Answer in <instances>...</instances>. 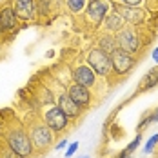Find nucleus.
I'll list each match as a JSON object with an SVG mask.
<instances>
[{
	"label": "nucleus",
	"instance_id": "obj_1",
	"mask_svg": "<svg viewBox=\"0 0 158 158\" xmlns=\"http://www.w3.org/2000/svg\"><path fill=\"white\" fill-rule=\"evenodd\" d=\"M2 140L6 142V145L9 149H13L16 155H20L22 158H31L35 156V147L31 143L29 138V133H27V127L24 126H11L4 131V136Z\"/></svg>",
	"mask_w": 158,
	"mask_h": 158
},
{
	"label": "nucleus",
	"instance_id": "obj_2",
	"mask_svg": "<svg viewBox=\"0 0 158 158\" xmlns=\"http://www.w3.org/2000/svg\"><path fill=\"white\" fill-rule=\"evenodd\" d=\"M27 133H29V138H31V143H33V147H35L36 155L46 153L49 147L55 143V133L42 120L31 124V126L27 127Z\"/></svg>",
	"mask_w": 158,
	"mask_h": 158
},
{
	"label": "nucleus",
	"instance_id": "obj_3",
	"mask_svg": "<svg viewBox=\"0 0 158 158\" xmlns=\"http://www.w3.org/2000/svg\"><path fill=\"white\" fill-rule=\"evenodd\" d=\"M85 62L91 65V69L96 73V77L100 78H107L111 73H113V67H111V56L107 53H104L102 49L98 48H91L85 55Z\"/></svg>",
	"mask_w": 158,
	"mask_h": 158
},
{
	"label": "nucleus",
	"instance_id": "obj_4",
	"mask_svg": "<svg viewBox=\"0 0 158 158\" xmlns=\"http://www.w3.org/2000/svg\"><path fill=\"white\" fill-rule=\"evenodd\" d=\"M42 122H44L55 135L65 131L67 126H69V118L65 116V113H64L56 104H51V106H48V107L44 109V113H42Z\"/></svg>",
	"mask_w": 158,
	"mask_h": 158
},
{
	"label": "nucleus",
	"instance_id": "obj_5",
	"mask_svg": "<svg viewBox=\"0 0 158 158\" xmlns=\"http://www.w3.org/2000/svg\"><path fill=\"white\" fill-rule=\"evenodd\" d=\"M109 11V0H89L85 9H84V15H85V20H89L95 27H98V26H102V22L106 20Z\"/></svg>",
	"mask_w": 158,
	"mask_h": 158
},
{
	"label": "nucleus",
	"instance_id": "obj_6",
	"mask_svg": "<svg viewBox=\"0 0 158 158\" xmlns=\"http://www.w3.org/2000/svg\"><path fill=\"white\" fill-rule=\"evenodd\" d=\"M111 56V67H113V73L116 77H126L127 73L135 67V55L127 53L124 49H114L113 53L109 55Z\"/></svg>",
	"mask_w": 158,
	"mask_h": 158
},
{
	"label": "nucleus",
	"instance_id": "obj_7",
	"mask_svg": "<svg viewBox=\"0 0 158 158\" xmlns=\"http://www.w3.org/2000/svg\"><path fill=\"white\" fill-rule=\"evenodd\" d=\"M114 36H116L118 48L127 51V53H131V55H136V53L140 51V48H142L140 36H138V33L135 31L133 27H126V26H124Z\"/></svg>",
	"mask_w": 158,
	"mask_h": 158
},
{
	"label": "nucleus",
	"instance_id": "obj_8",
	"mask_svg": "<svg viewBox=\"0 0 158 158\" xmlns=\"http://www.w3.org/2000/svg\"><path fill=\"white\" fill-rule=\"evenodd\" d=\"M15 15L22 24H31L38 18L36 13V0H11L9 2Z\"/></svg>",
	"mask_w": 158,
	"mask_h": 158
},
{
	"label": "nucleus",
	"instance_id": "obj_9",
	"mask_svg": "<svg viewBox=\"0 0 158 158\" xmlns=\"http://www.w3.org/2000/svg\"><path fill=\"white\" fill-rule=\"evenodd\" d=\"M65 93L69 95V98L80 106L82 109H87L91 104H93V95H91V89L89 87H84V85H80L77 82H69L67 85H65Z\"/></svg>",
	"mask_w": 158,
	"mask_h": 158
},
{
	"label": "nucleus",
	"instance_id": "obj_10",
	"mask_svg": "<svg viewBox=\"0 0 158 158\" xmlns=\"http://www.w3.org/2000/svg\"><path fill=\"white\" fill-rule=\"evenodd\" d=\"M71 78L73 82H77L80 85H84V87H89V89H93L96 85V73L91 69V65L85 62V64H80L77 65L75 69H73V73H71Z\"/></svg>",
	"mask_w": 158,
	"mask_h": 158
},
{
	"label": "nucleus",
	"instance_id": "obj_11",
	"mask_svg": "<svg viewBox=\"0 0 158 158\" xmlns=\"http://www.w3.org/2000/svg\"><path fill=\"white\" fill-rule=\"evenodd\" d=\"M20 24L22 22L15 15L11 4H4L0 7V33H13V31H16V27Z\"/></svg>",
	"mask_w": 158,
	"mask_h": 158
},
{
	"label": "nucleus",
	"instance_id": "obj_12",
	"mask_svg": "<svg viewBox=\"0 0 158 158\" xmlns=\"http://www.w3.org/2000/svg\"><path fill=\"white\" fill-rule=\"evenodd\" d=\"M55 104L65 113V116H67L69 120H77V118H80V114H82V111H84L80 106H77V104L69 98V95H67L65 91L58 93V96H55Z\"/></svg>",
	"mask_w": 158,
	"mask_h": 158
},
{
	"label": "nucleus",
	"instance_id": "obj_13",
	"mask_svg": "<svg viewBox=\"0 0 158 158\" xmlns=\"http://www.w3.org/2000/svg\"><path fill=\"white\" fill-rule=\"evenodd\" d=\"M116 9L120 11V15L124 16V20L129 22L131 26H138L145 20V11L140 7H129V6H116Z\"/></svg>",
	"mask_w": 158,
	"mask_h": 158
},
{
	"label": "nucleus",
	"instance_id": "obj_14",
	"mask_svg": "<svg viewBox=\"0 0 158 158\" xmlns=\"http://www.w3.org/2000/svg\"><path fill=\"white\" fill-rule=\"evenodd\" d=\"M104 24V27H106V31L107 33H118L124 26H126V20H124V16L120 15V11L114 7L113 11H109L107 13V16H106V20L102 22Z\"/></svg>",
	"mask_w": 158,
	"mask_h": 158
},
{
	"label": "nucleus",
	"instance_id": "obj_15",
	"mask_svg": "<svg viewBox=\"0 0 158 158\" xmlns=\"http://www.w3.org/2000/svg\"><path fill=\"white\" fill-rule=\"evenodd\" d=\"M96 48L102 49L104 53L111 55L114 49H118V44H116V36L113 33H104L98 40H96Z\"/></svg>",
	"mask_w": 158,
	"mask_h": 158
},
{
	"label": "nucleus",
	"instance_id": "obj_16",
	"mask_svg": "<svg viewBox=\"0 0 158 158\" xmlns=\"http://www.w3.org/2000/svg\"><path fill=\"white\" fill-rule=\"evenodd\" d=\"M158 84V69H151L149 73H145V77H143L142 84H140V89H153V87H156Z\"/></svg>",
	"mask_w": 158,
	"mask_h": 158
},
{
	"label": "nucleus",
	"instance_id": "obj_17",
	"mask_svg": "<svg viewBox=\"0 0 158 158\" xmlns=\"http://www.w3.org/2000/svg\"><path fill=\"white\" fill-rule=\"evenodd\" d=\"M87 2H89V0H65V7H67L69 13L77 15V13H80V11L85 9Z\"/></svg>",
	"mask_w": 158,
	"mask_h": 158
},
{
	"label": "nucleus",
	"instance_id": "obj_18",
	"mask_svg": "<svg viewBox=\"0 0 158 158\" xmlns=\"http://www.w3.org/2000/svg\"><path fill=\"white\" fill-rule=\"evenodd\" d=\"M156 145H158V133H155L153 136H149V140L143 145V155H151L156 149Z\"/></svg>",
	"mask_w": 158,
	"mask_h": 158
},
{
	"label": "nucleus",
	"instance_id": "obj_19",
	"mask_svg": "<svg viewBox=\"0 0 158 158\" xmlns=\"http://www.w3.org/2000/svg\"><path fill=\"white\" fill-rule=\"evenodd\" d=\"M0 158H22L20 155H16L13 149H9L6 142L2 140V145H0Z\"/></svg>",
	"mask_w": 158,
	"mask_h": 158
},
{
	"label": "nucleus",
	"instance_id": "obj_20",
	"mask_svg": "<svg viewBox=\"0 0 158 158\" xmlns=\"http://www.w3.org/2000/svg\"><path fill=\"white\" fill-rule=\"evenodd\" d=\"M140 142H142V135L138 133V135L135 136V140H133V142L129 143V145H127L126 149H127V151H129V153H135V151L138 149V145H140Z\"/></svg>",
	"mask_w": 158,
	"mask_h": 158
},
{
	"label": "nucleus",
	"instance_id": "obj_21",
	"mask_svg": "<svg viewBox=\"0 0 158 158\" xmlns=\"http://www.w3.org/2000/svg\"><path fill=\"white\" fill-rule=\"evenodd\" d=\"M78 145H80L78 142H73L71 145H67V147H65V158H71V156H73V155L78 151Z\"/></svg>",
	"mask_w": 158,
	"mask_h": 158
},
{
	"label": "nucleus",
	"instance_id": "obj_22",
	"mask_svg": "<svg viewBox=\"0 0 158 158\" xmlns=\"http://www.w3.org/2000/svg\"><path fill=\"white\" fill-rule=\"evenodd\" d=\"M143 0H120V6H129V7H138Z\"/></svg>",
	"mask_w": 158,
	"mask_h": 158
},
{
	"label": "nucleus",
	"instance_id": "obj_23",
	"mask_svg": "<svg viewBox=\"0 0 158 158\" xmlns=\"http://www.w3.org/2000/svg\"><path fill=\"white\" fill-rule=\"evenodd\" d=\"M53 147H55L56 151H62V149H65V147H67V138H62V140H58V142L55 143Z\"/></svg>",
	"mask_w": 158,
	"mask_h": 158
},
{
	"label": "nucleus",
	"instance_id": "obj_24",
	"mask_svg": "<svg viewBox=\"0 0 158 158\" xmlns=\"http://www.w3.org/2000/svg\"><path fill=\"white\" fill-rule=\"evenodd\" d=\"M116 158H133V153H129L127 149H124L122 153H118V156Z\"/></svg>",
	"mask_w": 158,
	"mask_h": 158
},
{
	"label": "nucleus",
	"instance_id": "obj_25",
	"mask_svg": "<svg viewBox=\"0 0 158 158\" xmlns=\"http://www.w3.org/2000/svg\"><path fill=\"white\" fill-rule=\"evenodd\" d=\"M153 60H155V62L158 64V48L153 49Z\"/></svg>",
	"mask_w": 158,
	"mask_h": 158
},
{
	"label": "nucleus",
	"instance_id": "obj_26",
	"mask_svg": "<svg viewBox=\"0 0 158 158\" xmlns=\"http://www.w3.org/2000/svg\"><path fill=\"white\" fill-rule=\"evenodd\" d=\"M53 56H55V51H53V49H49L48 53H46V58H53Z\"/></svg>",
	"mask_w": 158,
	"mask_h": 158
},
{
	"label": "nucleus",
	"instance_id": "obj_27",
	"mask_svg": "<svg viewBox=\"0 0 158 158\" xmlns=\"http://www.w3.org/2000/svg\"><path fill=\"white\" fill-rule=\"evenodd\" d=\"M77 158H89V155H80V156H77Z\"/></svg>",
	"mask_w": 158,
	"mask_h": 158
}]
</instances>
